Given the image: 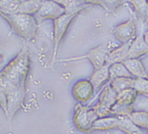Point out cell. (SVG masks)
Returning <instances> with one entry per match:
<instances>
[{"label":"cell","mask_w":148,"mask_h":134,"mask_svg":"<svg viewBox=\"0 0 148 134\" xmlns=\"http://www.w3.org/2000/svg\"><path fill=\"white\" fill-rule=\"evenodd\" d=\"M29 67V52L24 47L1 71V106L8 117L12 118L24 103Z\"/></svg>","instance_id":"1"},{"label":"cell","mask_w":148,"mask_h":134,"mask_svg":"<svg viewBox=\"0 0 148 134\" xmlns=\"http://www.w3.org/2000/svg\"><path fill=\"white\" fill-rule=\"evenodd\" d=\"M1 15L11 24L14 31L26 40L34 38L37 30V22L33 15L25 13H4Z\"/></svg>","instance_id":"2"},{"label":"cell","mask_w":148,"mask_h":134,"mask_svg":"<svg viewBox=\"0 0 148 134\" xmlns=\"http://www.w3.org/2000/svg\"><path fill=\"white\" fill-rule=\"evenodd\" d=\"M99 118L93 108L77 103L74 109L73 122L75 128L83 132L92 131L93 123Z\"/></svg>","instance_id":"3"},{"label":"cell","mask_w":148,"mask_h":134,"mask_svg":"<svg viewBox=\"0 0 148 134\" xmlns=\"http://www.w3.org/2000/svg\"><path fill=\"white\" fill-rule=\"evenodd\" d=\"M138 95V93L133 88L118 93L116 102L112 109V114L117 116H130L134 111L133 106Z\"/></svg>","instance_id":"4"},{"label":"cell","mask_w":148,"mask_h":134,"mask_svg":"<svg viewBox=\"0 0 148 134\" xmlns=\"http://www.w3.org/2000/svg\"><path fill=\"white\" fill-rule=\"evenodd\" d=\"M117 100V92L112 88L110 84L104 87L97 104L94 106L97 115L99 117H106L112 114L113 107Z\"/></svg>","instance_id":"5"},{"label":"cell","mask_w":148,"mask_h":134,"mask_svg":"<svg viewBox=\"0 0 148 134\" xmlns=\"http://www.w3.org/2000/svg\"><path fill=\"white\" fill-rule=\"evenodd\" d=\"M76 14L75 13H65L60 17L53 21L54 23V30H53V60L57 57V52L60 45L62 41L64 36L66 33L69 25L75 19Z\"/></svg>","instance_id":"6"},{"label":"cell","mask_w":148,"mask_h":134,"mask_svg":"<svg viewBox=\"0 0 148 134\" xmlns=\"http://www.w3.org/2000/svg\"><path fill=\"white\" fill-rule=\"evenodd\" d=\"M66 13V9L59 3L53 0H44V3L39 11L33 15L37 22L40 24L46 20H56Z\"/></svg>","instance_id":"7"},{"label":"cell","mask_w":148,"mask_h":134,"mask_svg":"<svg viewBox=\"0 0 148 134\" xmlns=\"http://www.w3.org/2000/svg\"><path fill=\"white\" fill-rule=\"evenodd\" d=\"M95 92V88L90 81V79H81L73 85L72 95L74 99L81 104L89 102Z\"/></svg>","instance_id":"8"},{"label":"cell","mask_w":148,"mask_h":134,"mask_svg":"<svg viewBox=\"0 0 148 134\" xmlns=\"http://www.w3.org/2000/svg\"><path fill=\"white\" fill-rule=\"evenodd\" d=\"M138 29L136 22L133 19H130L122 24L116 26L114 30V35L120 42L123 44L130 42L136 37Z\"/></svg>","instance_id":"9"},{"label":"cell","mask_w":148,"mask_h":134,"mask_svg":"<svg viewBox=\"0 0 148 134\" xmlns=\"http://www.w3.org/2000/svg\"><path fill=\"white\" fill-rule=\"evenodd\" d=\"M108 52L106 49L104 45H99L89 51L86 54V58L91 62L94 69H100L105 65H106L107 56H108Z\"/></svg>","instance_id":"10"},{"label":"cell","mask_w":148,"mask_h":134,"mask_svg":"<svg viewBox=\"0 0 148 134\" xmlns=\"http://www.w3.org/2000/svg\"><path fill=\"white\" fill-rule=\"evenodd\" d=\"M120 124V116L113 115V116H106V117H99L95 122L93 123L92 131H105L118 129Z\"/></svg>","instance_id":"11"},{"label":"cell","mask_w":148,"mask_h":134,"mask_svg":"<svg viewBox=\"0 0 148 134\" xmlns=\"http://www.w3.org/2000/svg\"><path fill=\"white\" fill-rule=\"evenodd\" d=\"M90 81L95 88V91L99 90L107 81H110L109 66L105 65L100 69H94V72L90 78Z\"/></svg>","instance_id":"12"},{"label":"cell","mask_w":148,"mask_h":134,"mask_svg":"<svg viewBox=\"0 0 148 134\" xmlns=\"http://www.w3.org/2000/svg\"><path fill=\"white\" fill-rule=\"evenodd\" d=\"M130 45H131V41L125 43V44H123L120 47L108 53V56H107L106 65L110 66L114 63L123 62L125 60H127Z\"/></svg>","instance_id":"13"},{"label":"cell","mask_w":148,"mask_h":134,"mask_svg":"<svg viewBox=\"0 0 148 134\" xmlns=\"http://www.w3.org/2000/svg\"><path fill=\"white\" fill-rule=\"evenodd\" d=\"M123 64L133 77L147 78V72L145 70V68L138 58L127 59L123 61Z\"/></svg>","instance_id":"14"},{"label":"cell","mask_w":148,"mask_h":134,"mask_svg":"<svg viewBox=\"0 0 148 134\" xmlns=\"http://www.w3.org/2000/svg\"><path fill=\"white\" fill-rule=\"evenodd\" d=\"M44 0H27L21 2L17 13H25V14L35 15L41 8Z\"/></svg>","instance_id":"15"},{"label":"cell","mask_w":148,"mask_h":134,"mask_svg":"<svg viewBox=\"0 0 148 134\" xmlns=\"http://www.w3.org/2000/svg\"><path fill=\"white\" fill-rule=\"evenodd\" d=\"M53 1L61 5L66 9V13H75V14H77L79 12L89 5L80 2L79 0H53Z\"/></svg>","instance_id":"16"},{"label":"cell","mask_w":148,"mask_h":134,"mask_svg":"<svg viewBox=\"0 0 148 134\" xmlns=\"http://www.w3.org/2000/svg\"><path fill=\"white\" fill-rule=\"evenodd\" d=\"M135 77H117L110 80V85L117 92V94L127 89L133 88V82Z\"/></svg>","instance_id":"17"},{"label":"cell","mask_w":148,"mask_h":134,"mask_svg":"<svg viewBox=\"0 0 148 134\" xmlns=\"http://www.w3.org/2000/svg\"><path fill=\"white\" fill-rule=\"evenodd\" d=\"M118 129L126 134H143L140 128L131 121L130 116H120Z\"/></svg>","instance_id":"18"},{"label":"cell","mask_w":148,"mask_h":134,"mask_svg":"<svg viewBox=\"0 0 148 134\" xmlns=\"http://www.w3.org/2000/svg\"><path fill=\"white\" fill-rule=\"evenodd\" d=\"M110 80L117 77H133L123 62H117L109 66Z\"/></svg>","instance_id":"19"},{"label":"cell","mask_w":148,"mask_h":134,"mask_svg":"<svg viewBox=\"0 0 148 134\" xmlns=\"http://www.w3.org/2000/svg\"><path fill=\"white\" fill-rule=\"evenodd\" d=\"M131 121L140 129L148 128V113L145 111H133L130 115Z\"/></svg>","instance_id":"20"},{"label":"cell","mask_w":148,"mask_h":134,"mask_svg":"<svg viewBox=\"0 0 148 134\" xmlns=\"http://www.w3.org/2000/svg\"><path fill=\"white\" fill-rule=\"evenodd\" d=\"M19 0H0L1 12L4 13H17L20 5Z\"/></svg>","instance_id":"21"},{"label":"cell","mask_w":148,"mask_h":134,"mask_svg":"<svg viewBox=\"0 0 148 134\" xmlns=\"http://www.w3.org/2000/svg\"><path fill=\"white\" fill-rule=\"evenodd\" d=\"M133 89L140 95H148V79L145 77H135L133 82Z\"/></svg>","instance_id":"22"},{"label":"cell","mask_w":148,"mask_h":134,"mask_svg":"<svg viewBox=\"0 0 148 134\" xmlns=\"http://www.w3.org/2000/svg\"><path fill=\"white\" fill-rule=\"evenodd\" d=\"M127 1L131 4L134 10L137 12V15L145 19L148 0H127Z\"/></svg>","instance_id":"23"},{"label":"cell","mask_w":148,"mask_h":134,"mask_svg":"<svg viewBox=\"0 0 148 134\" xmlns=\"http://www.w3.org/2000/svg\"><path fill=\"white\" fill-rule=\"evenodd\" d=\"M123 0H102L103 7L107 10H113L116 6H118Z\"/></svg>","instance_id":"24"},{"label":"cell","mask_w":148,"mask_h":134,"mask_svg":"<svg viewBox=\"0 0 148 134\" xmlns=\"http://www.w3.org/2000/svg\"><path fill=\"white\" fill-rule=\"evenodd\" d=\"M79 1L86 5H99L103 6L102 0H79Z\"/></svg>","instance_id":"25"},{"label":"cell","mask_w":148,"mask_h":134,"mask_svg":"<svg viewBox=\"0 0 148 134\" xmlns=\"http://www.w3.org/2000/svg\"><path fill=\"white\" fill-rule=\"evenodd\" d=\"M145 22L148 25V2H147V7H146L145 15Z\"/></svg>","instance_id":"26"},{"label":"cell","mask_w":148,"mask_h":134,"mask_svg":"<svg viewBox=\"0 0 148 134\" xmlns=\"http://www.w3.org/2000/svg\"><path fill=\"white\" fill-rule=\"evenodd\" d=\"M144 36H145V42H146V43H147V45H148V30L145 31V33H144Z\"/></svg>","instance_id":"27"},{"label":"cell","mask_w":148,"mask_h":134,"mask_svg":"<svg viewBox=\"0 0 148 134\" xmlns=\"http://www.w3.org/2000/svg\"><path fill=\"white\" fill-rule=\"evenodd\" d=\"M20 2H24V1H27V0H19Z\"/></svg>","instance_id":"28"},{"label":"cell","mask_w":148,"mask_h":134,"mask_svg":"<svg viewBox=\"0 0 148 134\" xmlns=\"http://www.w3.org/2000/svg\"><path fill=\"white\" fill-rule=\"evenodd\" d=\"M146 131H147V132H148V128H147V129H146Z\"/></svg>","instance_id":"29"},{"label":"cell","mask_w":148,"mask_h":134,"mask_svg":"<svg viewBox=\"0 0 148 134\" xmlns=\"http://www.w3.org/2000/svg\"><path fill=\"white\" fill-rule=\"evenodd\" d=\"M146 97H147V98H148V95H146Z\"/></svg>","instance_id":"30"}]
</instances>
